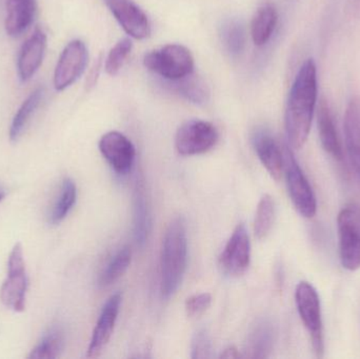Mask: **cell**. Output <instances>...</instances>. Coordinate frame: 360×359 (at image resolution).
<instances>
[{"mask_svg":"<svg viewBox=\"0 0 360 359\" xmlns=\"http://www.w3.org/2000/svg\"><path fill=\"white\" fill-rule=\"evenodd\" d=\"M316 103V65L313 59H308L296 75L285 107V134L291 149H302L308 141Z\"/></svg>","mask_w":360,"mask_h":359,"instance_id":"6da1fadb","label":"cell"},{"mask_svg":"<svg viewBox=\"0 0 360 359\" xmlns=\"http://www.w3.org/2000/svg\"><path fill=\"white\" fill-rule=\"evenodd\" d=\"M188 265V235L186 221L175 217L167 228L160 259V292L168 299L181 285Z\"/></svg>","mask_w":360,"mask_h":359,"instance_id":"7a4b0ae2","label":"cell"},{"mask_svg":"<svg viewBox=\"0 0 360 359\" xmlns=\"http://www.w3.org/2000/svg\"><path fill=\"white\" fill-rule=\"evenodd\" d=\"M143 65L149 71L168 81H177L194 71V58L188 48L181 44H167L148 53Z\"/></svg>","mask_w":360,"mask_h":359,"instance_id":"3957f363","label":"cell"},{"mask_svg":"<svg viewBox=\"0 0 360 359\" xmlns=\"http://www.w3.org/2000/svg\"><path fill=\"white\" fill-rule=\"evenodd\" d=\"M295 303L300 320L310 334L313 350L317 358L325 352L323 314L319 292L308 282H300L295 289Z\"/></svg>","mask_w":360,"mask_h":359,"instance_id":"277c9868","label":"cell"},{"mask_svg":"<svg viewBox=\"0 0 360 359\" xmlns=\"http://www.w3.org/2000/svg\"><path fill=\"white\" fill-rule=\"evenodd\" d=\"M340 259L344 269L354 272L360 269V206L347 204L338 216Z\"/></svg>","mask_w":360,"mask_h":359,"instance_id":"5b68a950","label":"cell"},{"mask_svg":"<svg viewBox=\"0 0 360 359\" xmlns=\"http://www.w3.org/2000/svg\"><path fill=\"white\" fill-rule=\"evenodd\" d=\"M29 278L22 246L16 244L8 255L6 278L0 289V299L8 309L20 313L27 305Z\"/></svg>","mask_w":360,"mask_h":359,"instance_id":"8992f818","label":"cell"},{"mask_svg":"<svg viewBox=\"0 0 360 359\" xmlns=\"http://www.w3.org/2000/svg\"><path fill=\"white\" fill-rule=\"evenodd\" d=\"M285 169L290 197L297 212L304 218H313L317 212V200L312 185L294 156L289 145H283Z\"/></svg>","mask_w":360,"mask_h":359,"instance_id":"52a82bcc","label":"cell"},{"mask_svg":"<svg viewBox=\"0 0 360 359\" xmlns=\"http://www.w3.org/2000/svg\"><path fill=\"white\" fill-rule=\"evenodd\" d=\"M218 131L211 122L188 120L177 130L175 148L181 156H195L207 153L218 141Z\"/></svg>","mask_w":360,"mask_h":359,"instance_id":"ba28073f","label":"cell"},{"mask_svg":"<svg viewBox=\"0 0 360 359\" xmlns=\"http://www.w3.org/2000/svg\"><path fill=\"white\" fill-rule=\"evenodd\" d=\"M251 263V242L247 228L239 223L229 238L219 256V267L222 273L230 278L243 275Z\"/></svg>","mask_w":360,"mask_h":359,"instance_id":"9c48e42d","label":"cell"},{"mask_svg":"<svg viewBox=\"0 0 360 359\" xmlns=\"http://www.w3.org/2000/svg\"><path fill=\"white\" fill-rule=\"evenodd\" d=\"M88 48L84 41L72 40L63 48L54 72V86L63 91L74 84L88 65Z\"/></svg>","mask_w":360,"mask_h":359,"instance_id":"30bf717a","label":"cell"},{"mask_svg":"<svg viewBox=\"0 0 360 359\" xmlns=\"http://www.w3.org/2000/svg\"><path fill=\"white\" fill-rule=\"evenodd\" d=\"M99 151L117 174L124 175L132 170L136 150L132 141L117 131H111L99 141Z\"/></svg>","mask_w":360,"mask_h":359,"instance_id":"8fae6325","label":"cell"},{"mask_svg":"<svg viewBox=\"0 0 360 359\" xmlns=\"http://www.w3.org/2000/svg\"><path fill=\"white\" fill-rule=\"evenodd\" d=\"M120 27L135 39L151 35V23L147 14L133 0H103Z\"/></svg>","mask_w":360,"mask_h":359,"instance_id":"7c38bea8","label":"cell"},{"mask_svg":"<svg viewBox=\"0 0 360 359\" xmlns=\"http://www.w3.org/2000/svg\"><path fill=\"white\" fill-rule=\"evenodd\" d=\"M120 305H122V295L120 293H115L103 306L96 326L93 330L90 345L86 351L88 358H94L101 355V352L109 343L117 322Z\"/></svg>","mask_w":360,"mask_h":359,"instance_id":"4fadbf2b","label":"cell"},{"mask_svg":"<svg viewBox=\"0 0 360 359\" xmlns=\"http://www.w3.org/2000/svg\"><path fill=\"white\" fill-rule=\"evenodd\" d=\"M252 141L262 166L266 168L272 178L279 181L283 177L285 169L283 148L281 149L273 135L264 129L255 131Z\"/></svg>","mask_w":360,"mask_h":359,"instance_id":"5bb4252c","label":"cell"},{"mask_svg":"<svg viewBox=\"0 0 360 359\" xmlns=\"http://www.w3.org/2000/svg\"><path fill=\"white\" fill-rule=\"evenodd\" d=\"M46 48V35L37 27L21 46L17 61L18 75L22 81L31 79L41 65Z\"/></svg>","mask_w":360,"mask_h":359,"instance_id":"9a60e30c","label":"cell"},{"mask_svg":"<svg viewBox=\"0 0 360 359\" xmlns=\"http://www.w3.org/2000/svg\"><path fill=\"white\" fill-rule=\"evenodd\" d=\"M345 143L353 172L360 183V100L353 99L345 114Z\"/></svg>","mask_w":360,"mask_h":359,"instance_id":"2e32d148","label":"cell"},{"mask_svg":"<svg viewBox=\"0 0 360 359\" xmlns=\"http://www.w3.org/2000/svg\"><path fill=\"white\" fill-rule=\"evenodd\" d=\"M317 128L321 147L333 159L342 162L344 159V149L334 122L331 110L326 101H321L317 113Z\"/></svg>","mask_w":360,"mask_h":359,"instance_id":"e0dca14e","label":"cell"},{"mask_svg":"<svg viewBox=\"0 0 360 359\" xmlns=\"http://www.w3.org/2000/svg\"><path fill=\"white\" fill-rule=\"evenodd\" d=\"M36 10V0H6V33L12 37L25 33L33 23Z\"/></svg>","mask_w":360,"mask_h":359,"instance_id":"ac0fdd59","label":"cell"},{"mask_svg":"<svg viewBox=\"0 0 360 359\" xmlns=\"http://www.w3.org/2000/svg\"><path fill=\"white\" fill-rule=\"evenodd\" d=\"M275 341L274 325L268 320H260L252 328L245 345L250 358H266L272 352Z\"/></svg>","mask_w":360,"mask_h":359,"instance_id":"d6986e66","label":"cell"},{"mask_svg":"<svg viewBox=\"0 0 360 359\" xmlns=\"http://www.w3.org/2000/svg\"><path fill=\"white\" fill-rule=\"evenodd\" d=\"M44 88H38L33 91L30 96L23 101L22 105H20L18 111L15 114L12 124H11L10 133H8L11 143H17L21 138L30 122H31L32 117L39 107L40 103L44 99Z\"/></svg>","mask_w":360,"mask_h":359,"instance_id":"ffe728a7","label":"cell"},{"mask_svg":"<svg viewBox=\"0 0 360 359\" xmlns=\"http://www.w3.org/2000/svg\"><path fill=\"white\" fill-rule=\"evenodd\" d=\"M278 14L272 4L260 6L254 15L251 23V36L256 46H264L272 37L276 27Z\"/></svg>","mask_w":360,"mask_h":359,"instance_id":"44dd1931","label":"cell"},{"mask_svg":"<svg viewBox=\"0 0 360 359\" xmlns=\"http://www.w3.org/2000/svg\"><path fill=\"white\" fill-rule=\"evenodd\" d=\"M76 200H77V187L75 181L71 178L63 179L58 196L49 213V223L52 226H58L59 223H63L75 206Z\"/></svg>","mask_w":360,"mask_h":359,"instance_id":"7402d4cb","label":"cell"},{"mask_svg":"<svg viewBox=\"0 0 360 359\" xmlns=\"http://www.w3.org/2000/svg\"><path fill=\"white\" fill-rule=\"evenodd\" d=\"M133 231L136 244L143 247L149 234V212L147 200L143 185L137 183L134 192V209H133Z\"/></svg>","mask_w":360,"mask_h":359,"instance_id":"603a6c76","label":"cell"},{"mask_svg":"<svg viewBox=\"0 0 360 359\" xmlns=\"http://www.w3.org/2000/svg\"><path fill=\"white\" fill-rule=\"evenodd\" d=\"M65 347V334L60 327H53L32 349L30 359H55L60 356Z\"/></svg>","mask_w":360,"mask_h":359,"instance_id":"cb8c5ba5","label":"cell"},{"mask_svg":"<svg viewBox=\"0 0 360 359\" xmlns=\"http://www.w3.org/2000/svg\"><path fill=\"white\" fill-rule=\"evenodd\" d=\"M131 261H132V252L130 248L124 247L120 249L101 272L98 280L99 286L101 288H105L120 280L130 267Z\"/></svg>","mask_w":360,"mask_h":359,"instance_id":"d4e9b609","label":"cell"},{"mask_svg":"<svg viewBox=\"0 0 360 359\" xmlns=\"http://www.w3.org/2000/svg\"><path fill=\"white\" fill-rule=\"evenodd\" d=\"M276 207L272 196L264 194L258 202L254 221V233L257 240L266 238L274 225Z\"/></svg>","mask_w":360,"mask_h":359,"instance_id":"484cf974","label":"cell"},{"mask_svg":"<svg viewBox=\"0 0 360 359\" xmlns=\"http://www.w3.org/2000/svg\"><path fill=\"white\" fill-rule=\"evenodd\" d=\"M171 82L174 84L177 93L193 103H205L207 100L209 89L207 84L199 78L193 77L192 74L177 81Z\"/></svg>","mask_w":360,"mask_h":359,"instance_id":"4316f807","label":"cell"},{"mask_svg":"<svg viewBox=\"0 0 360 359\" xmlns=\"http://www.w3.org/2000/svg\"><path fill=\"white\" fill-rule=\"evenodd\" d=\"M221 39L230 54L234 56L240 54L245 46V31L243 23L238 20L224 23L221 30Z\"/></svg>","mask_w":360,"mask_h":359,"instance_id":"83f0119b","label":"cell"},{"mask_svg":"<svg viewBox=\"0 0 360 359\" xmlns=\"http://www.w3.org/2000/svg\"><path fill=\"white\" fill-rule=\"evenodd\" d=\"M133 44L130 38L126 37L120 39L113 48L110 50L105 59V72L110 76H115L120 73L124 65V61L128 58L132 51Z\"/></svg>","mask_w":360,"mask_h":359,"instance_id":"f1b7e54d","label":"cell"},{"mask_svg":"<svg viewBox=\"0 0 360 359\" xmlns=\"http://www.w3.org/2000/svg\"><path fill=\"white\" fill-rule=\"evenodd\" d=\"M212 303V296L209 293L193 295L186 301V312L190 318H198L202 315Z\"/></svg>","mask_w":360,"mask_h":359,"instance_id":"f546056e","label":"cell"},{"mask_svg":"<svg viewBox=\"0 0 360 359\" xmlns=\"http://www.w3.org/2000/svg\"><path fill=\"white\" fill-rule=\"evenodd\" d=\"M192 358H207L211 355V341L205 329H200L195 333L191 345Z\"/></svg>","mask_w":360,"mask_h":359,"instance_id":"4dcf8cb0","label":"cell"},{"mask_svg":"<svg viewBox=\"0 0 360 359\" xmlns=\"http://www.w3.org/2000/svg\"><path fill=\"white\" fill-rule=\"evenodd\" d=\"M101 58L98 59L94 67H93L92 71H91L90 76H89L88 81H86V86L91 88L96 84L97 78H98L99 71H101Z\"/></svg>","mask_w":360,"mask_h":359,"instance_id":"1f68e13d","label":"cell"},{"mask_svg":"<svg viewBox=\"0 0 360 359\" xmlns=\"http://www.w3.org/2000/svg\"><path fill=\"white\" fill-rule=\"evenodd\" d=\"M241 358L240 353H239L237 348H235L234 346H231V347L226 348V350H224L221 354H220V358Z\"/></svg>","mask_w":360,"mask_h":359,"instance_id":"d6a6232c","label":"cell"},{"mask_svg":"<svg viewBox=\"0 0 360 359\" xmlns=\"http://www.w3.org/2000/svg\"><path fill=\"white\" fill-rule=\"evenodd\" d=\"M6 191L4 189V188L0 187V202H2V200H4V197H6Z\"/></svg>","mask_w":360,"mask_h":359,"instance_id":"836d02e7","label":"cell"}]
</instances>
